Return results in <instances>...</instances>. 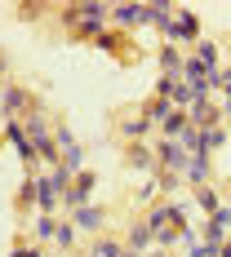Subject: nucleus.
<instances>
[{"label":"nucleus","instance_id":"nucleus-1","mask_svg":"<svg viewBox=\"0 0 231 257\" xmlns=\"http://www.w3.org/2000/svg\"><path fill=\"white\" fill-rule=\"evenodd\" d=\"M18 257H36V253H18Z\"/></svg>","mask_w":231,"mask_h":257}]
</instances>
